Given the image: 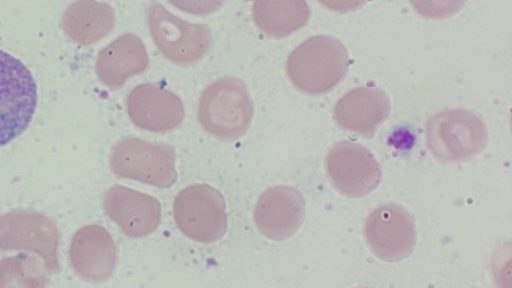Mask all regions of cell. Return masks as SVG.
Segmentation results:
<instances>
[{
  "label": "cell",
  "instance_id": "cell-1",
  "mask_svg": "<svg viewBox=\"0 0 512 288\" xmlns=\"http://www.w3.org/2000/svg\"><path fill=\"white\" fill-rule=\"evenodd\" d=\"M349 57L345 46L328 35L313 36L288 56L286 72L295 87L310 94L331 90L346 75Z\"/></svg>",
  "mask_w": 512,
  "mask_h": 288
},
{
  "label": "cell",
  "instance_id": "cell-2",
  "mask_svg": "<svg viewBox=\"0 0 512 288\" xmlns=\"http://www.w3.org/2000/svg\"><path fill=\"white\" fill-rule=\"evenodd\" d=\"M253 105L246 85L239 79L221 78L202 92L198 120L202 128L221 140H234L249 129Z\"/></svg>",
  "mask_w": 512,
  "mask_h": 288
},
{
  "label": "cell",
  "instance_id": "cell-3",
  "mask_svg": "<svg viewBox=\"0 0 512 288\" xmlns=\"http://www.w3.org/2000/svg\"><path fill=\"white\" fill-rule=\"evenodd\" d=\"M38 103L35 78L18 58L0 50V148L20 136Z\"/></svg>",
  "mask_w": 512,
  "mask_h": 288
},
{
  "label": "cell",
  "instance_id": "cell-4",
  "mask_svg": "<svg viewBox=\"0 0 512 288\" xmlns=\"http://www.w3.org/2000/svg\"><path fill=\"white\" fill-rule=\"evenodd\" d=\"M173 216L178 229L197 242H216L227 231L224 197L208 184H193L182 189L175 197Z\"/></svg>",
  "mask_w": 512,
  "mask_h": 288
},
{
  "label": "cell",
  "instance_id": "cell-5",
  "mask_svg": "<svg viewBox=\"0 0 512 288\" xmlns=\"http://www.w3.org/2000/svg\"><path fill=\"white\" fill-rule=\"evenodd\" d=\"M426 142L436 158L461 161L482 151L487 142V132L474 113L451 109L436 113L429 119Z\"/></svg>",
  "mask_w": 512,
  "mask_h": 288
},
{
  "label": "cell",
  "instance_id": "cell-6",
  "mask_svg": "<svg viewBox=\"0 0 512 288\" xmlns=\"http://www.w3.org/2000/svg\"><path fill=\"white\" fill-rule=\"evenodd\" d=\"M112 166L120 177L158 188H169L177 180L175 152L165 143L127 137L115 146Z\"/></svg>",
  "mask_w": 512,
  "mask_h": 288
},
{
  "label": "cell",
  "instance_id": "cell-7",
  "mask_svg": "<svg viewBox=\"0 0 512 288\" xmlns=\"http://www.w3.org/2000/svg\"><path fill=\"white\" fill-rule=\"evenodd\" d=\"M148 23L154 44L165 58L175 64L194 63L210 47L212 35L207 25L188 23L161 4L149 6Z\"/></svg>",
  "mask_w": 512,
  "mask_h": 288
},
{
  "label": "cell",
  "instance_id": "cell-8",
  "mask_svg": "<svg viewBox=\"0 0 512 288\" xmlns=\"http://www.w3.org/2000/svg\"><path fill=\"white\" fill-rule=\"evenodd\" d=\"M364 233L372 252L389 262L406 258L416 238L412 217L396 204H385L373 210L366 219Z\"/></svg>",
  "mask_w": 512,
  "mask_h": 288
},
{
  "label": "cell",
  "instance_id": "cell-9",
  "mask_svg": "<svg viewBox=\"0 0 512 288\" xmlns=\"http://www.w3.org/2000/svg\"><path fill=\"white\" fill-rule=\"evenodd\" d=\"M329 178L335 188L349 197H362L374 190L380 181V167L373 155L363 146L340 142L326 158Z\"/></svg>",
  "mask_w": 512,
  "mask_h": 288
},
{
  "label": "cell",
  "instance_id": "cell-10",
  "mask_svg": "<svg viewBox=\"0 0 512 288\" xmlns=\"http://www.w3.org/2000/svg\"><path fill=\"white\" fill-rule=\"evenodd\" d=\"M305 202L300 192L290 186L265 190L256 202L254 222L259 232L273 241L293 236L303 221Z\"/></svg>",
  "mask_w": 512,
  "mask_h": 288
},
{
  "label": "cell",
  "instance_id": "cell-11",
  "mask_svg": "<svg viewBox=\"0 0 512 288\" xmlns=\"http://www.w3.org/2000/svg\"><path fill=\"white\" fill-rule=\"evenodd\" d=\"M127 111L134 125L151 132L170 131L184 118L182 100L172 91L153 83L137 85L130 91Z\"/></svg>",
  "mask_w": 512,
  "mask_h": 288
},
{
  "label": "cell",
  "instance_id": "cell-12",
  "mask_svg": "<svg viewBox=\"0 0 512 288\" xmlns=\"http://www.w3.org/2000/svg\"><path fill=\"white\" fill-rule=\"evenodd\" d=\"M108 209L122 231L134 238L153 233L161 220V205L155 197L123 186L109 191Z\"/></svg>",
  "mask_w": 512,
  "mask_h": 288
},
{
  "label": "cell",
  "instance_id": "cell-13",
  "mask_svg": "<svg viewBox=\"0 0 512 288\" xmlns=\"http://www.w3.org/2000/svg\"><path fill=\"white\" fill-rule=\"evenodd\" d=\"M389 112L390 101L387 95L367 87L348 91L333 108L334 118L342 128L366 136L373 134Z\"/></svg>",
  "mask_w": 512,
  "mask_h": 288
},
{
  "label": "cell",
  "instance_id": "cell-14",
  "mask_svg": "<svg viewBox=\"0 0 512 288\" xmlns=\"http://www.w3.org/2000/svg\"><path fill=\"white\" fill-rule=\"evenodd\" d=\"M148 53L142 40L128 33L117 38L103 53L101 72L103 79L113 87L146 70Z\"/></svg>",
  "mask_w": 512,
  "mask_h": 288
},
{
  "label": "cell",
  "instance_id": "cell-15",
  "mask_svg": "<svg viewBox=\"0 0 512 288\" xmlns=\"http://www.w3.org/2000/svg\"><path fill=\"white\" fill-rule=\"evenodd\" d=\"M252 15L263 33L283 38L306 25L310 8L306 0H254Z\"/></svg>",
  "mask_w": 512,
  "mask_h": 288
},
{
  "label": "cell",
  "instance_id": "cell-16",
  "mask_svg": "<svg viewBox=\"0 0 512 288\" xmlns=\"http://www.w3.org/2000/svg\"><path fill=\"white\" fill-rule=\"evenodd\" d=\"M415 11L425 18L444 19L458 13L467 0H409Z\"/></svg>",
  "mask_w": 512,
  "mask_h": 288
},
{
  "label": "cell",
  "instance_id": "cell-17",
  "mask_svg": "<svg viewBox=\"0 0 512 288\" xmlns=\"http://www.w3.org/2000/svg\"><path fill=\"white\" fill-rule=\"evenodd\" d=\"M176 8L194 15H208L217 11L225 0H168Z\"/></svg>",
  "mask_w": 512,
  "mask_h": 288
},
{
  "label": "cell",
  "instance_id": "cell-18",
  "mask_svg": "<svg viewBox=\"0 0 512 288\" xmlns=\"http://www.w3.org/2000/svg\"><path fill=\"white\" fill-rule=\"evenodd\" d=\"M368 0H319L329 10L348 12L363 6Z\"/></svg>",
  "mask_w": 512,
  "mask_h": 288
}]
</instances>
